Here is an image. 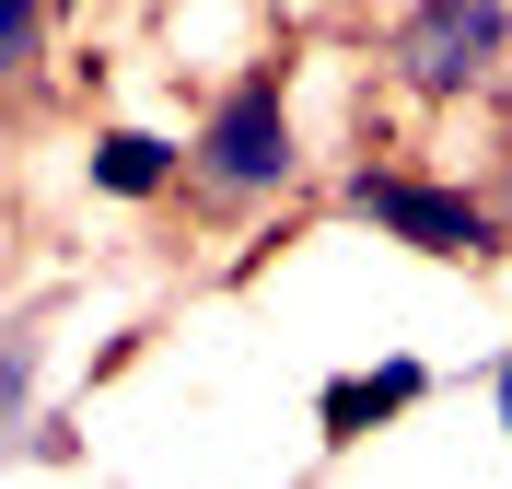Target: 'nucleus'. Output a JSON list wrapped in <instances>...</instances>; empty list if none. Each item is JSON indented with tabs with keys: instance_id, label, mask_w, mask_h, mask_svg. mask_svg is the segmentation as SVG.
<instances>
[{
	"instance_id": "0eeeda50",
	"label": "nucleus",
	"mask_w": 512,
	"mask_h": 489,
	"mask_svg": "<svg viewBox=\"0 0 512 489\" xmlns=\"http://www.w3.org/2000/svg\"><path fill=\"white\" fill-rule=\"evenodd\" d=\"M0 431H35V326H12L0 350Z\"/></svg>"
},
{
	"instance_id": "6e6552de",
	"label": "nucleus",
	"mask_w": 512,
	"mask_h": 489,
	"mask_svg": "<svg viewBox=\"0 0 512 489\" xmlns=\"http://www.w3.org/2000/svg\"><path fill=\"white\" fill-rule=\"evenodd\" d=\"M489 408H501V431H512V350L489 361Z\"/></svg>"
},
{
	"instance_id": "f257e3e1",
	"label": "nucleus",
	"mask_w": 512,
	"mask_h": 489,
	"mask_svg": "<svg viewBox=\"0 0 512 489\" xmlns=\"http://www.w3.org/2000/svg\"><path fill=\"white\" fill-rule=\"evenodd\" d=\"M303 187V129H291V82L268 59L233 70L222 94H210V117H198L187 140V198L198 210H268V198Z\"/></svg>"
},
{
	"instance_id": "1a4fd4ad",
	"label": "nucleus",
	"mask_w": 512,
	"mask_h": 489,
	"mask_svg": "<svg viewBox=\"0 0 512 489\" xmlns=\"http://www.w3.org/2000/svg\"><path fill=\"white\" fill-rule=\"evenodd\" d=\"M489 198H501V222H512V152H501V187H489Z\"/></svg>"
},
{
	"instance_id": "f03ea898",
	"label": "nucleus",
	"mask_w": 512,
	"mask_h": 489,
	"mask_svg": "<svg viewBox=\"0 0 512 489\" xmlns=\"http://www.w3.org/2000/svg\"><path fill=\"white\" fill-rule=\"evenodd\" d=\"M338 198H350L384 245H408V257H443V268L512 257V222H501L489 187H443V175H408V163H350Z\"/></svg>"
},
{
	"instance_id": "423d86ee",
	"label": "nucleus",
	"mask_w": 512,
	"mask_h": 489,
	"mask_svg": "<svg viewBox=\"0 0 512 489\" xmlns=\"http://www.w3.org/2000/svg\"><path fill=\"white\" fill-rule=\"evenodd\" d=\"M47 12H59V0H0V70H12V82L47 70Z\"/></svg>"
},
{
	"instance_id": "39448f33",
	"label": "nucleus",
	"mask_w": 512,
	"mask_h": 489,
	"mask_svg": "<svg viewBox=\"0 0 512 489\" xmlns=\"http://www.w3.org/2000/svg\"><path fill=\"white\" fill-rule=\"evenodd\" d=\"M82 175H94V198H163V187H187V140H163V129H94V152H82Z\"/></svg>"
},
{
	"instance_id": "7ed1b4c3",
	"label": "nucleus",
	"mask_w": 512,
	"mask_h": 489,
	"mask_svg": "<svg viewBox=\"0 0 512 489\" xmlns=\"http://www.w3.org/2000/svg\"><path fill=\"white\" fill-rule=\"evenodd\" d=\"M396 82L419 105H466L512 82V0H408L396 24Z\"/></svg>"
},
{
	"instance_id": "20e7f679",
	"label": "nucleus",
	"mask_w": 512,
	"mask_h": 489,
	"mask_svg": "<svg viewBox=\"0 0 512 489\" xmlns=\"http://www.w3.org/2000/svg\"><path fill=\"white\" fill-rule=\"evenodd\" d=\"M419 396H431V361H419V350H396V361H373V373H338V385L315 396V431H326V443H361V431L408 420Z\"/></svg>"
}]
</instances>
